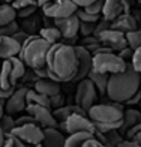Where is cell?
I'll return each mask as SVG.
<instances>
[{
	"label": "cell",
	"mask_w": 141,
	"mask_h": 147,
	"mask_svg": "<svg viewBox=\"0 0 141 147\" xmlns=\"http://www.w3.org/2000/svg\"><path fill=\"white\" fill-rule=\"evenodd\" d=\"M78 59L75 47L68 44H54L50 47L47 54V69L50 72V78L57 83L72 81L77 74Z\"/></svg>",
	"instance_id": "obj_1"
},
{
	"label": "cell",
	"mask_w": 141,
	"mask_h": 147,
	"mask_svg": "<svg viewBox=\"0 0 141 147\" xmlns=\"http://www.w3.org/2000/svg\"><path fill=\"white\" fill-rule=\"evenodd\" d=\"M141 74H138L128 63L126 69L120 74H113L108 78L107 86V96L116 104H126L129 99L140 92Z\"/></svg>",
	"instance_id": "obj_2"
},
{
	"label": "cell",
	"mask_w": 141,
	"mask_h": 147,
	"mask_svg": "<svg viewBox=\"0 0 141 147\" xmlns=\"http://www.w3.org/2000/svg\"><path fill=\"white\" fill-rule=\"evenodd\" d=\"M50 44L44 41L39 35H30L23 45L18 57L26 63V66L33 71L42 69L47 66V54L50 50Z\"/></svg>",
	"instance_id": "obj_3"
},
{
	"label": "cell",
	"mask_w": 141,
	"mask_h": 147,
	"mask_svg": "<svg viewBox=\"0 0 141 147\" xmlns=\"http://www.w3.org/2000/svg\"><path fill=\"white\" fill-rule=\"evenodd\" d=\"M128 63L123 59H120L117 53H98L93 54V62H92V71L98 74H120L126 69Z\"/></svg>",
	"instance_id": "obj_4"
},
{
	"label": "cell",
	"mask_w": 141,
	"mask_h": 147,
	"mask_svg": "<svg viewBox=\"0 0 141 147\" xmlns=\"http://www.w3.org/2000/svg\"><path fill=\"white\" fill-rule=\"evenodd\" d=\"M87 116L95 125L116 123L123 120V110L119 104H95L87 111Z\"/></svg>",
	"instance_id": "obj_5"
},
{
	"label": "cell",
	"mask_w": 141,
	"mask_h": 147,
	"mask_svg": "<svg viewBox=\"0 0 141 147\" xmlns=\"http://www.w3.org/2000/svg\"><path fill=\"white\" fill-rule=\"evenodd\" d=\"M98 90L89 78L81 80L77 83V93H75V104L81 108L83 111H89L98 101Z\"/></svg>",
	"instance_id": "obj_6"
},
{
	"label": "cell",
	"mask_w": 141,
	"mask_h": 147,
	"mask_svg": "<svg viewBox=\"0 0 141 147\" xmlns=\"http://www.w3.org/2000/svg\"><path fill=\"white\" fill-rule=\"evenodd\" d=\"M78 11V6L72 0H53L42 6V12L47 18L59 20V18H68L75 15Z\"/></svg>",
	"instance_id": "obj_7"
},
{
	"label": "cell",
	"mask_w": 141,
	"mask_h": 147,
	"mask_svg": "<svg viewBox=\"0 0 141 147\" xmlns=\"http://www.w3.org/2000/svg\"><path fill=\"white\" fill-rule=\"evenodd\" d=\"M11 135L20 138L27 146L41 144L44 140V129L36 123H29L23 126H15V129L11 132Z\"/></svg>",
	"instance_id": "obj_8"
},
{
	"label": "cell",
	"mask_w": 141,
	"mask_h": 147,
	"mask_svg": "<svg viewBox=\"0 0 141 147\" xmlns=\"http://www.w3.org/2000/svg\"><path fill=\"white\" fill-rule=\"evenodd\" d=\"M63 129L71 135V134L77 132H89V134H96L95 123L89 119L87 114H72L71 117L66 119V122L62 123Z\"/></svg>",
	"instance_id": "obj_9"
},
{
	"label": "cell",
	"mask_w": 141,
	"mask_h": 147,
	"mask_svg": "<svg viewBox=\"0 0 141 147\" xmlns=\"http://www.w3.org/2000/svg\"><path fill=\"white\" fill-rule=\"evenodd\" d=\"M26 111H27V114H30L33 119H35L36 125H39L42 129H45V128H57L59 126V122L56 120L51 108L39 107V105H27L26 107Z\"/></svg>",
	"instance_id": "obj_10"
},
{
	"label": "cell",
	"mask_w": 141,
	"mask_h": 147,
	"mask_svg": "<svg viewBox=\"0 0 141 147\" xmlns=\"http://www.w3.org/2000/svg\"><path fill=\"white\" fill-rule=\"evenodd\" d=\"M99 42L102 47H107L114 53H119L122 51L123 48H126L128 44H126V35L119 30H114V29H107L105 32H102L99 35Z\"/></svg>",
	"instance_id": "obj_11"
},
{
	"label": "cell",
	"mask_w": 141,
	"mask_h": 147,
	"mask_svg": "<svg viewBox=\"0 0 141 147\" xmlns=\"http://www.w3.org/2000/svg\"><path fill=\"white\" fill-rule=\"evenodd\" d=\"M75 53H77V59H78V68H77V74H75V77H74L72 81L74 83H80L81 80L89 77V74L92 72L93 54L89 50H86L83 45H77L75 47Z\"/></svg>",
	"instance_id": "obj_12"
},
{
	"label": "cell",
	"mask_w": 141,
	"mask_h": 147,
	"mask_svg": "<svg viewBox=\"0 0 141 147\" xmlns=\"http://www.w3.org/2000/svg\"><path fill=\"white\" fill-rule=\"evenodd\" d=\"M27 87H20L12 92L11 98L5 101V113L6 114H17L20 111H24L27 107Z\"/></svg>",
	"instance_id": "obj_13"
},
{
	"label": "cell",
	"mask_w": 141,
	"mask_h": 147,
	"mask_svg": "<svg viewBox=\"0 0 141 147\" xmlns=\"http://www.w3.org/2000/svg\"><path fill=\"white\" fill-rule=\"evenodd\" d=\"M54 26L59 29L62 38L66 39V41L77 39L78 33H80V20L77 18V15H72V17H68V18L54 20Z\"/></svg>",
	"instance_id": "obj_14"
},
{
	"label": "cell",
	"mask_w": 141,
	"mask_h": 147,
	"mask_svg": "<svg viewBox=\"0 0 141 147\" xmlns=\"http://www.w3.org/2000/svg\"><path fill=\"white\" fill-rule=\"evenodd\" d=\"M128 5L126 0H104V8H102V18L107 21L113 23L119 15L122 14H129L128 12Z\"/></svg>",
	"instance_id": "obj_15"
},
{
	"label": "cell",
	"mask_w": 141,
	"mask_h": 147,
	"mask_svg": "<svg viewBox=\"0 0 141 147\" xmlns=\"http://www.w3.org/2000/svg\"><path fill=\"white\" fill-rule=\"evenodd\" d=\"M21 51V44L17 42L12 36L0 38V60H9L17 57Z\"/></svg>",
	"instance_id": "obj_16"
},
{
	"label": "cell",
	"mask_w": 141,
	"mask_h": 147,
	"mask_svg": "<svg viewBox=\"0 0 141 147\" xmlns=\"http://www.w3.org/2000/svg\"><path fill=\"white\" fill-rule=\"evenodd\" d=\"M66 137L57 128H45L44 129V140L42 147H63Z\"/></svg>",
	"instance_id": "obj_17"
},
{
	"label": "cell",
	"mask_w": 141,
	"mask_h": 147,
	"mask_svg": "<svg viewBox=\"0 0 141 147\" xmlns=\"http://www.w3.org/2000/svg\"><path fill=\"white\" fill-rule=\"evenodd\" d=\"M35 90L39 92L41 95L51 98L60 93V86L57 81H54L51 78H38L35 81Z\"/></svg>",
	"instance_id": "obj_18"
},
{
	"label": "cell",
	"mask_w": 141,
	"mask_h": 147,
	"mask_svg": "<svg viewBox=\"0 0 141 147\" xmlns=\"http://www.w3.org/2000/svg\"><path fill=\"white\" fill-rule=\"evenodd\" d=\"M111 29L119 30V32H122V33H125V35H126V33H129L132 30L138 29L137 27V20L134 18L131 14H122V15H119L111 23Z\"/></svg>",
	"instance_id": "obj_19"
},
{
	"label": "cell",
	"mask_w": 141,
	"mask_h": 147,
	"mask_svg": "<svg viewBox=\"0 0 141 147\" xmlns=\"http://www.w3.org/2000/svg\"><path fill=\"white\" fill-rule=\"evenodd\" d=\"M53 114H54V117H56V120L59 123H65L66 119L71 117L72 114H87V113L83 111L75 104V105H63V107H60V108L53 111Z\"/></svg>",
	"instance_id": "obj_20"
},
{
	"label": "cell",
	"mask_w": 141,
	"mask_h": 147,
	"mask_svg": "<svg viewBox=\"0 0 141 147\" xmlns=\"http://www.w3.org/2000/svg\"><path fill=\"white\" fill-rule=\"evenodd\" d=\"M11 71H12L11 60H2V63H0V87L3 90L15 89L11 81Z\"/></svg>",
	"instance_id": "obj_21"
},
{
	"label": "cell",
	"mask_w": 141,
	"mask_h": 147,
	"mask_svg": "<svg viewBox=\"0 0 141 147\" xmlns=\"http://www.w3.org/2000/svg\"><path fill=\"white\" fill-rule=\"evenodd\" d=\"M90 81L95 84V87L98 90L99 95H107V86H108V78L110 75H107V74H98V72H90L89 77Z\"/></svg>",
	"instance_id": "obj_22"
},
{
	"label": "cell",
	"mask_w": 141,
	"mask_h": 147,
	"mask_svg": "<svg viewBox=\"0 0 141 147\" xmlns=\"http://www.w3.org/2000/svg\"><path fill=\"white\" fill-rule=\"evenodd\" d=\"M9 60H11V63H12L11 81H12V84L15 86V83L18 81V80L23 78V77L26 75V63H24L18 56H17V57H12V59H9Z\"/></svg>",
	"instance_id": "obj_23"
},
{
	"label": "cell",
	"mask_w": 141,
	"mask_h": 147,
	"mask_svg": "<svg viewBox=\"0 0 141 147\" xmlns=\"http://www.w3.org/2000/svg\"><path fill=\"white\" fill-rule=\"evenodd\" d=\"M44 41H47L50 45H54V44H59V41L62 39V35H60L59 29L56 26H48V27H42L38 33Z\"/></svg>",
	"instance_id": "obj_24"
},
{
	"label": "cell",
	"mask_w": 141,
	"mask_h": 147,
	"mask_svg": "<svg viewBox=\"0 0 141 147\" xmlns=\"http://www.w3.org/2000/svg\"><path fill=\"white\" fill-rule=\"evenodd\" d=\"M27 105H39V107L51 108L50 98L45 96V95H41V93L36 92L35 89H29L27 90Z\"/></svg>",
	"instance_id": "obj_25"
},
{
	"label": "cell",
	"mask_w": 141,
	"mask_h": 147,
	"mask_svg": "<svg viewBox=\"0 0 141 147\" xmlns=\"http://www.w3.org/2000/svg\"><path fill=\"white\" fill-rule=\"evenodd\" d=\"M92 137H95V135H93V134H89V132L71 134L69 137H66L63 147H83V144H84L89 138H92Z\"/></svg>",
	"instance_id": "obj_26"
},
{
	"label": "cell",
	"mask_w": 141,
	"mask_h": 147,
	"mask_svg": "<svg viewBox=\"0 0 141 147\" xmlns=\"http://www.w3.org/2000/svg\"><path fill=\"white\" fill-rule=\"evenodd\" d=\"M141 123V111L138 110H126L123 111V126H122V129L126 132L129 128H132V126H135Z\"/></svg>",
	"instance_id": "obj_27"
},
{
	"label": "cell",
	"mask_w": 141,
	"mask_h": 147,
	"mask_svg": "<svg viewBox=\"0 0 141 147\" xmlns=\"http://www.w3.org/2000/svg\"><path fill=\"white\" fill-rule=\"evenodd\" d=\"M15 18H17V11L9 3L0 6V27L14 23Z\"/></svg>",
	"instance_id": "obj_28"
},
{
	"label": "cell",
	"mask_w": 141,
	"mask_h": 147,
	"mask_svg": "<svg viewBox=\"0 0 141 147\" xmlns=\"http://www.w3.org/2000/svg\"><path fill=\"white\" fill-rule=\"evenodd\" d=\"M39 20H38V17H35V15H32V17H29V18H24L23 20V30L26 32V33H29V35H35L36 32H39L42 27H39Z\"/></svg>",
	"instance_id": "obj_29"
},
{
	"label": "cell",
	"mask_w": 141,
	"mask_h": 147,
	"mask_svg": "<svg viewBox=\"0 0 141 147\" xmlns=\"http://www.w3.org/2000/svg\"><path fill=\"white\" fill-rule=\"evenodd\" d=\"M126 44L132 50L140 48L141 47V29H135L129 33H126Z\"/></svg>",
	"instance_id": "obj_30"
},
{
	"label": "cell",
	"mask_w": 141,
	"mask_h": 147,
	"mask_svg": "<svg viewBox=\"0 0 141 147\" xmlns=\"http://www.w3.org/2000/svg\"><path fill=\"white\" fill-rule=\"evenodd\" d=\"M15 120L12 119V116L9 114H6L5 113V116L2 117V120H0V128L3 129V132L6 134V135H11V132L15 129Z\"/></svg>",
	"instance_id": "obj_31"
},
{
	"label": "cell",
	"mask_w": 141,
	"mask_h": 147,
	"mask_svg": "<svg viewBox=\"0 0 141 147\" xmlns=\"http://www.w3.org/2000/svg\"><path fill=\"white\" fill-rule=\"evenodd\" d=\"M77 18L80 20V23H92V24H96L101 17H96V15H90V14H87V12L84 9H78L77 11Z\"/></svg>",
	"instance_id": "obj_32"
},
{
	"label": "cell",
	"mask_w": 141,
	"mask_h": 147,
	"mask_svg": "<svg viewBox=\"0 0 141 147\" xmlns=\"http://www.w3.org/2000/svg\"><path fill=\"white\" fill-rule=\"evenodd\" d=\"M102 8H104V0H96V2H93L92 5L87 6V8H84V11L90 15L101 17L102 15Z\"/></svg>",
	"instance_id": "obj_33"
},
{
	"label": "cell",
	"mask_w": 141,
	"mask_h": 147,
	"mask_svg": "<svg viewBox=\"0 0 141 147\" xmlns=\"http://www.w3.org/2000/svg\"><path fill=\"white\" fill-rule=\"evenodd\" d=\"M15 11H21L24 8H29V6H38L36 0H12L9 3Z\"/></svg>",
	"instance_id": "obj_34"
},
{
	"label": "cell",
	"mask_w": 141,
	"mask_h": 147,
	"mask_svg": "<svg viewBox=\"0 0 141 147\" xmlns=\"http://www.w3.org/2000/svg\"><path fill=\"white\" fill-rule=\"evenodd\" d=\"M20 29H18V24H17V21H14V23H11V24H8V26H3V27H0V38L2 36H12L15 32H18Z\"/></svg>",
	"instance_id": "obj_35"
},
{
	"label": "cell",
	"mask_w": 141,
	"mask_h": 147,
	"mask_svg": "<svg viewBox=\"0 0 141 147\" xmlns=\"http://www.w3.org/2000/svg\"><path fill=\"white\" fill-rule=\"evenodd\" d=\"M131 65L138 74H141V47L137 48V50H134V56H132V60H131Z\"/></svg>",
	"instance_id": "obj_36"
},
{
	"label": "cell",
	"mask_w": 141,
	"mask_h": 147,
	"mask_svg": "<svg viewBox=\"0 0 141 147\" xmlns=\"http://www.w3.org/2000/svg\"><path fill=\"white\" fill-rule=\"evenodd\" d=\"M111 27V23L110 21H107V20H99V21L96 23V26H95V33H93V36H96L98 39H99V35L102 32H105L107 29H110Z\"/></svg>",
	"instance_id": "obj_37"
},
{
	"label": "cell",
	"mask_w": 141,
	"mask_h": 147,
	"mask_svg": "<svg viewBox=\"0 0 141 147\" xmlns=\"http://www.w3.org/2000/svg\"><path fill=\"white\" fill-rule=\"evenodd\" d=\"M95 26L96 24H92V23H80V33L87 38V36H93L95 33Z\"/></svg>",
	"instance_id": "obj_38"
},
{
	"label": "cell",
	"mask_w": 141,
	"mask_h": 147,
	"mask_svg": "<svg viewBox=\"0 0 141 147\" xmlns=\"http://www.w3.org/2000/svg\"><path fill=\"white\" fill-rule=\"evenodd\" d=\"M36 8L38 6H29V8H24V9H21V11H17V17H20V18H29V17H32V15H35V12H36Z\"/></svg>",
	"instance_id": "obj_39"
},
{
	"label": "cell",
	"mask_w": 141,
	"mask_h": 147,
	"mask_svg": "<svg viewBox=\"0 0 141 147\" xmlns=\"http://www.w3.org/2000/svg\"><path fill=\"white\" fill-rule=\"evenodd\" d=\"M117 54H119V57H120V59H123L126 63H131L132 56H134V50H132V48H129V47H126V48H123L122 51H119Z\"/></svg>",
	"instance_id": "obj_40"
},
{
	"label": "cell",
	"mask_w": 141,
	"mask_h": 147,
	"mask_svg": "<svg viewBox=\"0 0 141 147\" xmlns=\"http://www.w3.org/2000/svg\"><path fill=\"white\" fill-rule=\"evenodd\" d=\"M83 147H108L107 144H104L101 140H98V138H95V137H92V138H89L87 141L83 144Z\"/></svg>",
	"instance_id": "obj_41"
},
{
	"label": "cell",
	"mask_w": 141,
	"mask_h": 147,
	"mask_svg": "<svg viewBox=\"0 0 141 147\" xmlns=\"http://www.w3.org/2000/svg\"><path fill=\"white\" fill-rule=\"evenodd\" d=\"M29 36H30V35H29V33H26L24 30H18V32H15L14 35H12V38H14L17 42H20L21 45H23L26 41H27V38H29Z\"/></svg>",
	"instance_id": "obj_42"
},
{
	"label": "cell",
	"mask_w": 141,
	"mask_h": 147,
	"mask_svg": "<svg viewBox=\"0 0 141 147\" xmlns=\"http://www.w3.org/2000/svg\"><path fill=\"white\" fill-rule=\"evenodd\" d=\"M50 102H51V108H60V107H63V96L60 95H56V96H51L50 98Z\"/></svg>",
	"instance_id": "obj_43"
},
{
	"label": "cell",
	"mask_w": 141,
	"mask_h": 147,
	"mask_svg": "<svg viewBox=\"0 0 141 147\" xmlns=\"http://www.w3.org/2000/svg\"><path fill=\"white\" fill-rule=\"evenodd\" d=\"M29 123H36L35 119H33L30 114L24 116V117H18V119L15 120V125H17V126H23V125H29Z\"/></svg>",
	"instance_id": "obj_44"
},
{
	"label": "cell",
	"mask_w": 141,
	"mask_h": 147,
	"mask_svg": "<svg viewBox=\"0 0 141 147\" xmlns=\"http://www.w3.org/2000/svg\"><path fill=\"white\" fill-rule=\"evenodd\" d=\"M72 2L78 6V9H84L89 5H92L93 2H96V0H72Z\"/></svg>",
	"instance_id": "obj_45"
},
{
	"label": "cell",
	"mask_w": 141,
	"mask_h": 147,
	"mask_svg": "<svg viewBox=\"0 0 141 147\" xmlns=\"http://www.w3.org/2000/svg\"><path fill=\"white\" fill-rule=\"evenodd\" d=\"M15 89H11V90H3L2 87H0V101L2 102H5L8 98H11V95H12V92H14Z\"/></svg>",
	"instance_id": "obj_46"
},
{
	"label": "cell",
	"mask_w": 141,
	"mask_h": 147,
	"mask_svg": "<svg viewBox=\"0 0 141 147\" xmlns=\"http://www.w3.org/2000/svg\"><path fill=\"white\" fill-rule=\"evenodd\" d=\"M8 137L11 138L12 146H14V147H27V144H26V143H23L20 138H17V137H14V135H8Z\"/></svg>",
	"instance_id": "obj_47"
},
{
	"label": "cell",
	"mask_w": 141,
	"mask_h": 147,
	"mask_svg": "<svg viewBox=\"0 0 141 147\" xmlns=\"http://www.w3.org/2000/svg\"><path fill=\"white\" fill-rule=\"evenodd\" d=\"M140 101H141V93L138 92V93H135L129 101H128L126 104H129V105H135V104H140Z\"/></svg>",
	"instance_id": "obj_48"
},
{
	"label": "cell",
	"mask_w": 141,
	"mask_h": 147,
	"mask_svg": "<svg viewBox=\"0 0 141 147\" xmlns=\"http://www.w3.org/2000/svg\"><path fill=\"white\" fill-rule=\"evenodd\" d=\"M116 147H140L135 141H131V140H125V141H122L119 146H116Z\"/></svg>",
	"instance_id": "obj_49"
},
{
	"label": "cell",
	"mask_w": 141,
	"mask_h": 147,
	"mask_svg": "<svg viewBox=\"0 0 141 147\" xmlns=\"http://www.w3.org/2000/svg\"><path fill=\"white\" fill-rule=\"evenodd\" d=\"M6 141H8V135L3 132V129L0 128V147H5Z\"/></svg>",
	"instance_id": "obj_50"
},
{
	"label": "cell",
	"mask_w": 141,
	"mask_h": 147,
	"mask_svg": "<svg viewBox=\"0 0 141 147\" xmlns=\"http://www.w3.org/2000/svg\"><path fill=\"white\" fill-rule=\"evenodd\" d=\"M131 141H135V143H137V144L141 147V131H140V132L137 134V135H135V137H134V138L131 140Z\"/></svg>",
	"instance_id": "obj_51"
},
{
	"label": "cell",
	"mask_w": 141,
	"mask_h": 147,
	"mask_svg": "<svg viewBox=\"0 0 141 147\" xmlns=\"http://www.w3.org/2000/svg\"><path fill=\"white\" fill-rule=\"evenodd\" d=\"M3 116H5V102L0 101V120H2Z\"/></svg>",
	"instance_id": "obj_52"
},
{
	"label": "cell",
	"mask_w": 141,
	"mask_h": 147,
	"mask_svg": "<svg viewBox=\"0 0 141 147\" xmlns=\"http://www.w3.org/2000/svg\"><path fill=\"white\" fill-rule=\"evenodd\" d=\"M50 2H53V0H36V3H38V6H41V8H42L44 5H47V3H50Z\"/></svg>",
	"instance_id": "obj_53"
},
{
	"label": "cell",
	"mask_w": 141,
	"mask_h": 147,
	"mask_svg": "<svg viewBox=\"0 0 141 147\" xmlns=\"http://www.w3.org/2000/svg\"><path fill=\"white\" fill-rule=\"evenodd\" d=\"M5 147H14V146H12V141H11V138H9V137H8V141H6Z\"/></svg>",
	"instance_id": "obj_54"
},
{
	"label": "cell",
	"mask_w": 141,
	"mask_h": 147,
	"mask_svg": "<svg viewBox=\"0 0 141 147\" xmlns=\"http://www.w3.org/2000/svg\"><path fill=\"white\" fill-rule=\"evenodd\" d=\"M27 147H42V144H36V146H27Z\"/></svg>",
	"instance_id": "obj_55"
},
{
	"label": "cell",
	"mask_w": 141,
	"mask_h": 147,
	"mask_svg": "<svg viewBox=\"0 0 141 147\" xmlns=\"http://www.w3.org/2000/svg\"><path fill=\"white\" fill-rule=\"evenodd\" d=\"M3 2H6V3H11V2H12V0H3Z\"/></svg>",
	"instance_id": "obj_56"
},
{
	"label": "cell",
	"mask_w": 141,
	"mask_h": 147,
	"mask_svg": "<svg viewBox=\"0 0 141 147\" xmlns=\"http://www.w3.org/2000/svg\"><path fill=\"white\" fill-rule=\"evenodd\" d=\"M0 63H2V60H0Z\"/></svg>",
	"instance_id": "obj_57"
},
{
	"label": "cell",
	"mask_w": 141,
	"mask_h": 147,
	"mask_svg": "<svg viewBox=\"0 0 141 147\" xmlns=\"http://www.w3.org/2000/svg\"><path fill=\"white\" fill-rule=\"evenodd\" d=\"M140 104H141V101H140Z\"/></svg>",
	"instance_id": "obj_58"
},
{
	"label": "cell",
	"mask_w": 141,
	"mask_h": 147,
	"mask_svg": "<svg viewBox=\"0 0 141 147\" xmlns=\"http://www.w3.org/2000/svg\"><path fill=\"white\" fill-rule=\"evenodd\" d=\"M140 14H141V12H140Z\"/></svg>",
	"instance_id": "obj_59"
},
{
	"label": "cell",
	"mask_w": 141,
	"mask_h": 147,
	"mask_svg": "<svg viewBox=\"0 0 141 147\" xmlns=\"http://www.w3.org/2000/svg\"><path fill=\"white\" fill-rule=\"evenodd\" d=\"M140 2H141V0H140Z\"/></svg>",
	"instance_id": "obj_60"
}]
</instances>
